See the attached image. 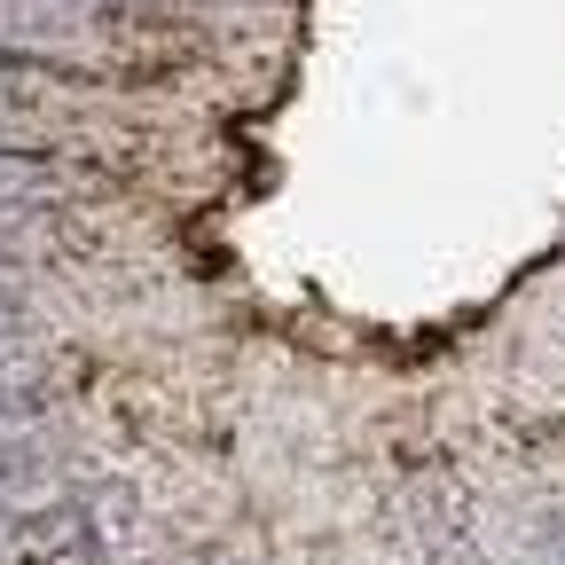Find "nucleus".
<instances>
[{
    "instance_id": "nucleus-1",
    "label": "nucleus",
    "mask_w": 565,
    "mask_h": 565,
    "mask_svg": "<svg viewBox=\"0 0 565 565\" xmlns=\"http://www.w3.org/2000/svg\"><path fill=\"white\" fill-rule=\"evenodd\" d=\"M126 526V494L95 511V494H0V565H103Z\"/></svg>"
},
{
    "instance_id": "nucleus-2",
    "label": "nucleus",
    "mask_w": 565,
    "mask_h": 565,
    "mask_svg": "<svg viewBox=\"0 0 565 565\" xmlns=\"http://www.w3.org/2000/svg\"><path fill=\"white\" fill-rule=\"evenodd\" d=\"M63 393H71V362H63V353H47L40 338L0 345V433L40 424L47 408H63Z\"/></svg>"
},
{
    "instance_id": "nucleus-3",
    "label": "nucleus",
    "mask_w": 565,
    "mask_h": 565,
    "mask_svg": "<svg viewBox=\"0 0 565 565\" xmlns=\"http://www.w3.org/2000/svg\"><path fill=\"white\" fill-rule=\"evenodd\" d=\"M55 487V456L24 433H0V494H47Z\"/></svg>"
},
{
    "instance_id": "nucleus-4",
    "label": "nucleus",
    "mask_w": 565,
    "mask_h": 565,
    "mask_svg": "<svg viewBox=\"0 0 565 565\" xmlns=\"http://www.w3.org/2000/svg\"><path fill=\"white\" fill-rule=\"evenodd\" d=\"M17 338H40V315H32V299L17 291V282L0 275V345H17Z\"/></svg>"
}]
</instances>
